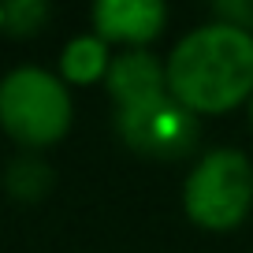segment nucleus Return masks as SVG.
<instances>
[{
	"instance_id": "39448f33",
	"label": "nucleus",
	"mask_w": 253,
	"mask_h": 253,
	"mask_svg": "<svg viewBox=\"0 0 253 253\" xmlns=\"http://www.w3.org/2000/svg\"><path fill=\"white\" fill-rule=\"evenodd\" d=\"M93 34L108 45L145 48L160 38L168 23V8L160 0H97L89 8Z\"/></svg>"
},
{
	"instance_id": "0eeeda50",
	"label": "nucleus",
	"mask_w": 253,
	"mask_h": 253,
	"mask_svg": "<svg viewBox=\"0 0 253 253\" xmlns=\"http://www.w3.org/2000/svg\"><path fill=\"white\" fill-rule=\"evenodd\" d=\"M112 67V52L108 41H101L97 34H82V38H71L60 52V79L67 86H93V82L108 79Z\"/></svg>"
},
{
	"instance_id": "9d476101",
	"label": "nucleus",
	"mask_w": 253,
	"mask_h": 253,
	"mask_svg": "<svg viewBox=\"0 0 253 253\" xmlns=\"http://www.w3.org/2000/svg\"><path fill=\"white\" fill-rule=\"evenodd\" d=\"M212 19L253 34V0H220V4H212Z\"/></svg>"
},
{
	"instance_id": "7ed1b4c3",
	"label": "nucleus",
	"mask_w": 253,
	"mask_h": 253,
	"mask_svg": "<svg viewBox=\"0 0 253 253\" xmlns=\"http://www.w3.org/2000/svg\"><path fill=\"white\" fill-rule=\"evenodd\" d=\"M253 209V160L242 149H209L182 182V212L205 231H235Z\"/></svg>"
},
{
	"instance_id": "20e7f679",
	"label": "nucleus",
	"mask_w": 253,
	"mask_h": 253,
	"mask_svg": "<svg viewBox=\"0 0 253 253\" xmlns=\"http://www.w3.org/2000/svg\"><path fill=\"white\" fill-rule=\"evenodd\" d=\"M116 134L138 157L153 160H179L198 145V116L182 108L171 93L157 97V101L142 104V108L116 112Z\"/></svg>"
},
{
	"instance_id": "423d86ee",
	"label": "nucleus",
	"mask_w": 253,
	"mask_h": 253,
	"mask_svg": "<svg viewBox=\"0 0 253 253\" xmlns=\"http://www.w3.org/2000/svg\"><path fill=\"white\" fill-rule=\"evenodd\" d=\"M104 89H108L116 112L142 108V104H149V101H157V97L168 93L164 60L153 56L149 48H123L119 56H112Z\"/></svg>"
},
{
	"instance_id": "f03ea898",
	"label": "nucleus",
	"mask_w": 253,
	"mask_h": 253,
	"mask_svg": "<svg viewBox=\"0 0 253 253\" xmlns=\"http://www.w3.org/2000/svg\"><path fill=\"white\" fill-rule=\"evenodd\" d=\"M75 119L71 86L45 67H15L0 79V130L26 153L63 142Z\"/></svg>"
},
{
	"instance_id": "6e6552de",
	"label": "nucleus",
	"mask_w": 253,
	"mask_h": 253,
	"mask_svg": "<svg viewBox=\"0 0 253 253\" xmlns=\"http://www.w3.org/2000/svg\"><path fill=\"white\" fill-rule=\"evenodd\" d=\"M52 168H48V160L41 157V153H23V157H15L8 168H4V190H8L15 201H23V205H34V201H41L52 190Z\"/></svg>"
},
{
	"instance_id": "f257e3e1",
	"label": "nucleus",
	"mask_w": 253,
	"mask_h": 253,
	"mask_svg": "<svg viewBox=\"0 0 253 253\" xmlns=\"http://www.w3.org/2000/svg\"><path fill=\"white\" fill-rule=\"evenodd\" d=\"M168 93L194 116H223L253 97V34L209 19L175 41L164 60Z\"/></svg>"
},
{
	"instance_id": "f8f14e48",
	"label": "nucleus",
	"mask_w": 253,
	"mask_h": 253,
	"mask_svg": "<svg viewBox=\"0 0 253 253\" xmlns=\"http://www.w3.org/2000/svg\"><path fill=\"white\" fill-rule=\"evenodd\" d=\"M0 30H4V4H0Z\"/></svg>"
},
{
	"instance_id": "9b49d317",
	"label": "nucleus",
	"mask_w": 253,
	"mask_h": 253,
	"mask_svg": "<svg viewBox=\"0 0 253 253\" xmlns=\"http://www.w3.org/2000/svg\"><path fill=\"white\" fill-rule=\"evenodd\" d=\"M250 130H253V97H250Z\"/></svg>"
},
{
	"instance_id": "1a4fd4ad",
	"label": "nucleus",
	"mask_w": 253,
	"mask_h": 253,
	"mask_svg": "<svg viewBox=\"0 0 253 253\" xmlns=\"http://www.w3.org/2000/svg\"><path fill=\"white\" fill-rule=\"evenodd\" d=\"M52 19V4L45 0H11L4 4V30L11 38H34L38 30H45Z\"/></svg>"
}]
</instances>
